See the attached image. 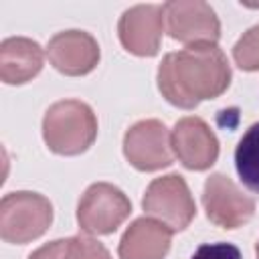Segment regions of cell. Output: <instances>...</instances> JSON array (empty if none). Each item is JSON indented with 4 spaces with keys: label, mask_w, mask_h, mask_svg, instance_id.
Segmentation results:
<instances>
[{
    "label": "cell",
    "mask_w": 259,
    "mask_h": 259,
    "mask_svg": "<svg viewBox=\"0 0 259 259\" xmlns=\"http://www.w3.org/2000/svg\"><path fill=\"white\" fill-rule=\"evenodd\" d=\"M231 67L217 45H190L168 53L158 69V89L176 107L194 109L227 91Z\"/></svg>",
    "instance_id": "obj_1"
},
{
    "label": "cell",
    "mask_w": 259,
    "mask_h": 259,
    "mask_svg": "<svg viewBox=\"0 0 259 259\" xmlns=\"http://www.w3.org/2000/svg\"><path fill=\"white\" fill-rule=\"evenodd\" d=\"M97 136L93 109L79 99L53 103L42 117V138L51 152L61 156L83 154Z\"/></svg>",
    "instance_id": "obj_2"
},
{
    "label": "cell",
    "mask_w": 259,
    "mask_h": 259,
    "mask_svg": "<svg viewBox=\"0 0 259 259\" xmlns=\"http://www.w3.org/2000/svg\"><path fill=\"white\" fill-rule=\"evenodd\" d=\"M53 223V204L38 192H10L0 202V237L24 245L38 239Z\"/></svg>",
    "instance_id": "obj_3"
},
{
    "label": "cell",
    "mask_w": 259,
    "mask_h": 259,
    "mask_svg": "<svg viewBox=\"0 0 259 259\" xmlns=\"http://www.w3.org/2000/svg\"><path fill=\"white\" fill-rule=\"evenodd\" d=\"M142 206L146 214L166 225L172 233L186 229L196 212L194 198L180 174H168L152 180L142 198Z\"/></svg>",
    "instance_id": "obj_4"
},
{
    "label": "cell",
    "mask_w": 259,
    "mask_h": 259,
    "mask_svg": "<svg viewBox=\"0 0 259 259\" xmlns=\"http://www.w3.org/2000/svg\"><path fill=\"white\" fill-rule=\"evenodd\" d=\"M132 212L130 198L109 182L91 184L77 206V223L89 235L113 233Z\"/></svg>",
    "instance_id": "obj_5"
},
{
    "label": "cell",
    "mask_w": 259,
    "mask_h": 259,
    "mask_svg": "<svg viewBox=\"0 0 259 259\" xmlns=\"http://www.w3.org/2000/svg\"><path fill=\"white\" fill-rule=\"evenodd\" d=\"M164 24L174 40L190 45H217L221 22L210 4L202 0H172L162 6Z\"/></svg>",
    "instance_id": "obj_6"
},
{
    "label": "cell",
    "mask_w": 259,
    "mask_h": 259,
    "mask_svg": "<svg viewBox=\"0 0 259 259\" xmlns=\"http://www.w3.org/2000/svg\"><path fill=\"white\" fill-rule=\"evenodd\" d=\"M202 204L210 223L223 229H237L255 214V198L245 194L229 176L217 172L204 182Z\"/></svg>",
    "instance_id": "obj_7"
},
{
    "label": "cell",
    "mask_w": 259,
    "mask_h": 259,
    "mask_svg": "<svg viewBox=\"0 0 259 259\" xmlns=\"http://www.w3.org/2000/svg\"><path fill=\"white\" fill-rule=\"evenodd\" d=\"M172 152L170 134L158 119H142L125 132L123 154L136 170L154 172L166 168L174 160Z\"/></svg>",
    "instance_id": "obj_8"
},
{
    "label": "cell",
    "mask_w": 259,
    "mask_h": 259,
    "mask_svg": "<svg viewBox=\"0 0 259 259\" xmlns=\"http://www.w3.org/2000/svg\"><path fill=\"white\" fill-rule=\"evenodd\" d=\"M164 32V10L158 4H138L127 8L117 24V34L125 51L138 57H154Z\"/></svg>",
    "instance_id": "obj_9"
},
{
    "label": "cell",
    "mask_w": 259,
    "mask_h": 259,
    "mask_svg": "<svg viewBox=\"0 0 259 259\" xmlns=\"http://www.w3.org/2000/svg\"><path fill=\"white\" fill-rule=\"evenodd\" d=\"M176 158L188 170H206L219 158V140L200 117H182L170 134Z\"/></svg>",
    "instance_id": "obj_10"
},
{
    "label": "cell",
    "mask_w": 259,
    "mask_h": 259,
    "mask_svg": "<svg viewBox=\"0 0 259 259\" xmlns=\"http://www.w3.org/2000/svg\"><path fill=\"white\" fill-rule=\"evenodd\" d=\"M47 57L59 73L79 77L97 67L99 45L85 30H63L49 40Z\"/></svg>",
    "instance_id": "obj_11"
},
{
    "label": "cell",
    "mask_w": 259,
    "mask_h": 259,
    "mask_svg": "<svg viewBox=\"0 0 259 259\" xmlns=\"http://www.w3.org/2000/svg\"><path fill=\"white\" fill-rule=\"evenodd\" d=\"M172 231L156 219H136L119 241V259H164L170 251Z\"/></svg>",
    "instance_id": "obj_12"
},
{
    "label": "cell",
    "mask_w": 259,
    "mask_h": 259,
    "mask_svg": "<svg viewBox=\"0 0 259 259\" xmlns=\"http://www.w3.org/2000/svg\"><path fill=\"white\" fill-rule=\"evenodd\" d=\"M42 49L36 40L10 36L0 45V79L6 85H22L42 69Z\"/></svg>",
    "instance_id": "obj_13"
},
{
    "label": "cell",
    "mask_w": 259,
    "mask_h": 259,
    "mask_svg": "<svg viewBox=\"0 0 259 259\" xmlns=\"http://www.w3.org/2000/svg\"><path fill=\"white\" fill-rule=\"evenodd\" d=\"M235 166L243 184L259 192V121L253 123L235 148Z\"/></svg>",
    "instance_id": "obj_14"
},
{
    "label": "cell",
    "mask_w": 259,
    "mask_h": 259,
    "mask_svg": "<svg viewBox=\"0 0 259 259\" xmlns=\"http://www.w3.org/2000/svg\"><path fill=\"white\" fill-rule=\"evenodd\" d=\"M233 59L243 71L259 69V24L251 26L233 47Z\"/></svg>",
    "instance_id": "obj_15"
},
{
    "label": "cell",
    "mask_w": 259,
    "mask_h": 259,
    "mask_svg": "<svg viewBox=\"0 0 259 259\" xmlns=\"http://www.w3.org/2000/svg\"><path fill=\"white\" fill-rule=\"evenodd\" d=\"M65 259H111V255L99 241L85 235H77L69 239Z\"/></svg>",
    "instance_id": "obj_16"
},
{
    "label": "cell",
    "mask_w": 259,
    "mask_h": 259,
    "mask_svg": "<svg viewBox=\"0 0 259 259\" xmlns=\"http://www.w3.org/2000/svg\"><path fill=\"white\" fill-rule=\"evenodd\" d=\"M192 259H241V251L233 243H204L196 249Z\"/></svg>",
    "instance_id": "obj_17"
},
{
    "label": "cell",
    "mask_w": 259,
    "mask_h": 259,
    "mask_svg": "<svg viewBox=\"0 0 259 259\" xmlns=\"http://www.w3.org/2000/svg\"><path fill=\"white\" fill-rule=\"evenodd\" d=\"M67 245H69V239H57V241H51V243L42 245L40 249H36L34 253H30L28 259H65Z\"/></svg>",
    "instance_id": "obj_18"
},
{
    "label": "cell",
    "mask_w": 259,
    "mask_h": 259,
    "mask_svg": "<svg viewBox=\"0 0 259 259\" xmlns=\"http://www.w3.org/2000/svg\"><path fill=\"white\" fill-rule=\"evenodd\" d=\"M255 251H257V259H259V243H257V247H255Z\"/></svg>",
    "instance_id": "obj_19"
}]
</instances>
